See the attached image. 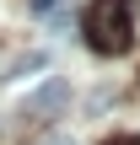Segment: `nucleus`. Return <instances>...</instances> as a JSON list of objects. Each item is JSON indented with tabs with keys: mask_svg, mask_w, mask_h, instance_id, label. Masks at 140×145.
<instances>
[{
	"mask_svg": "<svg viewBox=\"0 0 140 145\" xmlns=\"http://www.w3.org/2000/svg\"><path fill=\"white\" fill-rule=\"evenodd\" d=\"M92 54H124L135 43V22H129V0H92L86 11V32Z\"/></svg>",
	"mask_w": 140,
	"mask_h": 145,
	"instance_id": "obj_1",
	"label": "nucleus"
},
{
	"mask_svg": "<svg viewBox=\"0 0 140 145\" xmlns=\"http://www.w3.org/2000/svg\"><path fill=\"white\" fill-rule=\"evenodd\" d=\"M65 102H70V86H65L59 75H49V81H43V86L27 97V108H22V113H27V118H54Z\"/></svg>",
	"mask_w": 140,
	"mask_h": 145,
	"instance_id": "obj_2",
	"label": "nucleus"
},
{
	"mask_svg": "<svg viewBox=\"0 0 140 145\" xmlns=\"http://www.w3.org/2000/svg\"><path fill=\"white\" fill-rule=\"evenodd\" d=\"M38 70H49V54L43 48H27V54H16L5 65V81H22V75H38Z\"/></svg>",
	"mask_w": 140,
	"mask_h": 145,
	"instance_id": "obj_3",
	"label": "nucleus"
},
{
	"mask_svg": "<svg viewBox=\"0 0 140 145\" xmlns=\"http://www.w3.org/2000/svg\"><path fill=\"white\" fill-rule=\"evenodd\" d=\"M43 145H81V140H76V135H59V129H54V135H43Z\"/></svg>",
	"mask_w": 140,
	"mask_h": 145,
	"instance_id": "obj_4",
	"label": "nucleus"
},
{
	"mask_svg": "<svg viewBox=\"0 0 140 145\" xmlns=\"http://www.w3.org/2000/svg\"><path fill=\"white\" fill-rule=\"evenodd\" d=\"M103 145H140V135H108Z\"/></svg>",
	"mask_w": 140,
	"mask_h": 145,
	"instance_id": "obj_5",
	"label": "nucleus"
},
{
	"mask_svg": "<svg viewBox=\"0 0 140 145\" xmlns=\"http://www.w3.org/2000/svg\"><path fill=\"white\" fill-rule=\"evenodd\" d=\"M27 5H32V11H43V16H49V11H59V0H27Z\"/></svg>",
	"mask_w": 140,
	"mask_h": 145,
	"instance_id": "obj_6",
	"label": "nucleus"
}]
</instances>
